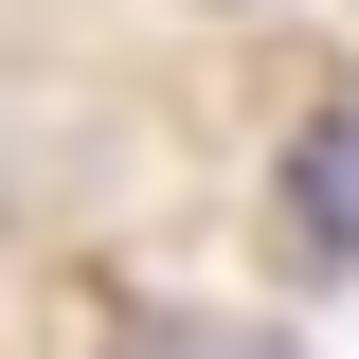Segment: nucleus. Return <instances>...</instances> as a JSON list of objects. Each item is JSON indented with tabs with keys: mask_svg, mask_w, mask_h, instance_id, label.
<instances>
[{
	"mask_svg": "<svg viewBox=\"0 0 359 359\" xmlns=\"http://www.w3.org/2000/svg\"><path fill=\"white\" fill-rule=\"evenodd\" d=\"M126 359H287V341H269V323H144Z\"/></svg>",
	"mask_w": 359,
	"mask_h": 359,
	"instance_id": "nucleus-2",
	"label": "nucleus"
},
{
	"mask_svg": "<svg viewBox=\"0 0 359 359\" xmlns=\"http://www.w3.org/2000/svg\"><path fill=\"white\" fill-rule=\"evenodd\" d=\"M287 216H306V252H323V269H359V108H323V126H306Z\"/></svg>",
	"mask_w": 359,
	"mask_h": 359,
	"instance_id": "nucleus-1",
	"label": "nucleus"
}]
</instances>
